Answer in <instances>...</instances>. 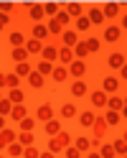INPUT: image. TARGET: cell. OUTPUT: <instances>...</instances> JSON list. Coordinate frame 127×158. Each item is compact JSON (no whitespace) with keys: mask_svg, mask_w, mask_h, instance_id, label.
Here are the masks:
<instances>
[{"mask_svg":"<svg viewBox=\"0 0 127 158\" xmlns=\"http://www.w3.org/2000/svg\"><path fill=\"white\" fill-rule=\"evenodd\" d=\"M3 127H5V117L0 115V130H3Z\"/></svg>","mask_w":127,"mask_h":158,"instance_id":"cell-55","label":"cell"},{"mask_svg":"<svg viewBox=\"0 0 127 158\" xmlns=\"http://www.w3.org/2000/svg\"><path fill=\"white\" fill-rule=\"evenodd\" d=\"M36 117H38L41 123H48V120H54V107L48 105V102L38 105V110H36Z\"/></svg>","mask_w":127,"mask_h":158,"instance_id":"cell-2","label":"cell"},{"mask_svg":"<svg viewBox=\"0 0 127 158\" xmlns=\"http://www.w3.org/2000/svg\"><path fill=\"white\" fill-rule=\"evenodd\" d=\"M46 28H48V33H51V36H61V33H64V28L58 26V21H56V18H51V21L46 23Z\"/></svg>","mask_w":127,"mask_h":158,"instance_id":"cell-31","label":"cell"},{"mask_svg":"<svg viewBox=\"0 0 127 158\" xmlns=\"http://www.w3.org/2000/svg\"><path fill=\"white\" fill-rule=\"evenodd\" d=\"M71 94H74V97H84V94H89V87H86L84 79H76V82L71 84Z\"/></svg>","mask_w":127,"mask_h":158,"instance_id":"cell-11","label":"cell"},{"mask_svg":"<svg viewBox=\"0 0 127 158\" xmlns=\"http://www.w3.org/2000/svg\"><path fill=\"white\" fill-rule=\"evenodd\" d=\"M23 158H41V153H38L33 145H28V148H23Z\"/></svg>","mask_w":127,"mask_h":158,"instance_id":"cell-48","label":"cell"},{"mask_svg":"<svg viewBox=\"0 0 127 158\" xmlns=\"http://www.w3.org/2000/svg\"><path fill=\"white\" fill-rule=\"evenodd\" d=\"M26 51H28V54H41V51H43V41L28 38V41H26Z\"/></svg>","mask_w":127,"mask_h":158,"instance_id":"cell-19","label":"cell"},{"mask_svg":"<svg viewBox=\"0 0 127 158\" xmlns=\"http://www.w3.org/2000/svg\"><path fill=\"white\" fill-rule=\"evenodd\" d=\"M58 61H61V66H71L76 59H74V48H58Z\"/></svg>","mask_w":127,"mask_h":158,"instance_id":"cell-5","label":"cell"},{"mask_svg":"<svg viewBox=\"0 0 127 158\" xmlns=\"http://www.w3.org/2000/svg\"><path fill=\"white\" fill-rule=\"evenodd\" d=\"M120 77H122V79H127V61H125V66L120 69Z\"/></svg>","mask_w":127,"mask_h":158,"instance_id":"cell-53","label":"cell"},{"mask_svg":"<svg viewBox=\"0 0 127 158\" xmlns=\"http://www.w3.org/2000/svg\"><path fill=\"white\" fill-rule=\"evenodd\" d=\"M89 28H92V21H89V18H86V15H81V18H76V33H84V31H89Z\"/></svg>","mask_w":127,"mask_h":158,"instance_id":"cell-34","label":"cell"},{"mask_svg":"<svg viewBox=\"0 0 127 158\" xmlns=\"http://www.w3.org/2000/svg\"><path fill=\"white\" fill-rule=\"evenodd\" d=\"M117 89H120V79H117V77H104V79H102V92L112 94V92H117Z\"/></svg>","mask_w":127,"mask_h":158,"instance_id":"cell-6","label":"cell"},{"mask_svg":"<svg viewBox=\"0 0 127 158\" xmlns=\"http://www.w3.org/2000/svg\"><path fill=\"white\" fill-rule=\"evenodd\" d=\"M28 15H31L36 23H41V18H43V5H41V3H33V5H28Z\"/></svg>","mask_w":127,"mask_h":158,"instance_id":"cell-17","label":"cell"},{"mask_svg":"<svg viewBox=\"0 0 127 158\" xmlns=\"http://www.w3.org/2000/svg\"><path fill=\"white\" fill-rule=\"evenodd\" d=\"M64 158H81V151H79V148H74V145H69L64 151Z\"/></svg>","mask_w":127,"mask_h":158,"instance_id":"cell-47","label":"cell"},{"mask_svg":"<svg viewBox=\"0 0 127 158\" xmlns=\"http://www.w3.org/2000/svg\"><path fill=\"white\" fill-rule=\"evenodd\" d=\"M0 100H3V92H0Z\"/></svg>","mask_w":127,"mask_h":158,"instance_id":"cell-59","label":"cell"},{"mask_svg":"<svg viewBox=\"0 0 127 158\" xmlns=\"http://www.w3.org/2000/svg\"><path fill=\"white\" fill-rule=\"evenodd\" d=\"M28 56H31V54L26 51V46H18V48H13V51H10V59H13L15 64H23V61H28Z\"/></svg>","mask_w":127,"mask_h":158,"instance_id":"cell-12","label":"cell"},{"mask_svg":"<svg viewBox=\"0 0 127 158\" xmlns=\"http://www.w3.org/2000/svg\"><path fill=\"white\" fill-rule=\"evenodd\" d=\"M92 21V26H102L104 23V15H102V8H92L89 10V15H86Z\"/></svg>","mask_w":127,"mask_h":158,"instance_id":"cell-20","label":"cell"},{"mask_svg":"<svg viewBox=\"0 0 127 158\" xmlns=\"http://www.w3.org/2000/svg\"><path fill=\"white\" fill-rule=\"evenodd\" d=\"M41 158H56V153H51V151H46V153H41Z\"/></svg>","mask_w":127,"mask_h":158,"instance_id":"cell-54","label":"cell"},{"mask_svg":"<svg viewBox=\"0 0 127 158\" xmlns=\"http://www.w3.org/2000/svg\"><path fill=\"white\" fill-rule=\"evenodd\" d=\"M56 21H58V26H61V28H64V26H69V21H71V15H69V13H66V10H64V8H61V10H58V13H56Z\"/></svg>","mask_w":127,"mask_h":158,"instance_id":"cell-44","label":"cell"},{"mask_svg":"<svg viewBox=\"0 0 127 158\" xmlns=\"http://www.w3.org/2000/svg\"><path fill=\"white\" fill-rule=\"evenodd\" d=\"M64 10L69 13V15H79V18H81V5H79V3H69V5H64Z\"/></svg>","mask_w":127,"mask_h":158,"instance_id":"cell-45","label":"cell"},{"mask_svg":"<svg viewBox=\"0 0 127 158\" xmlns=\"http://www.w3.org/2000/svg\"><path fill=\"white\" fill-rule=\"evenodd\" d=\"M5 82H8V77H5L3 72H0V89H3V87H5Z\"/></svg>","mask_w":127,"mask_h":158,"instance_id":"cell-52","label":"cell"},{"mask_svg":"<svg viewBox=\"0 0 127 158\" xmlns=\"http://www.w3.org/2000/svg\"><path fill=\"white\" fill-rule=\"evenodd\" d=\"M33 140H36V138H33V133H21V135H18V143H21L23 148L33 145Z\"/></svg>","mask_w":127,"mask_h":158,"instance_id":"cell-42","label":"cell"},{"mask_svg":"<svg viewBox=\"0 0 127 158\" xmlns=\"http://www.w3.org/2000/svg\"><path fill=\"white\" fill-rule=\"evenodd\" d=\"M0 158H5V156H0Z\"/></svg>","mask_w":127,"mask_h":158,"instance_id":"cell-60","label":"cell"},{"mask_svg":"<svg viewBox=\"0 0 127 158\" xmlns=\"http://www.w3.org/2000/svg\"><path fill=\"white\" fill-rule=\"evenodd\" d=\"M23 117H28V112H26V105H13V112H10V120H18V123H21Z\"/></svg>","mask_w":127,"mask_h":158,"instance_id":"cell-24","label":"cell"},{"mask_svg":"<svg viewBox=\"0 0 127 158\" xmlns=\"http://www.w3.org/2000/svg\"><path fill=\"white\" fill-rule=\"evenodd\" d=\"M31 72H33V66L28 64V61H23V64H15V74H18V77H28Z\"/></svg>","mask_w":127,"mask_h":158,"instance_id":"cell-35","label":"cell"},{"mask_svg":"<svg viewBox=\"0 0 127 158\" xmlns=\"http://www.w3.org/2000/svg\"><path fill=\"white\" fill-rule=\"evenodd\" d=\"M125 100L122 97H107V110H114V112H122Z\"/></svg>","mask_w":127,"mask_h":158,"instance_id":"cell-18","label":"cell"},{"mask_svg":"<svg viewBox=\"0 0 127 158\" xmlns=\"http://www.w3.org/2000/svg\"><path fill=\"white\" fill-rule=\"evenodd\" d=\"M46 36H48L46 23H33V28H31V38H36V41H43Z\"/></svg>","mask_w":127,"mask_h":158,"instance_id":"cell-9","label":"cell"},{"mask_svg":"<svg viewBox=\"0 0 127 158\" xmlns=\"http://www.w3.org/2000/svg\"><path fill=\"white\" fill-rule=\"evenodd\" d=\"M120 115H122V117H127V107H122V112H120Z\"/></svg>","mask_w":127,"mask_h":158,"instance_id":"cell-56","label":"cell"},{"mask_svg":"<svg viewBox=\"0 0 127 158\" xmlns=\"http://www.w3.org/2000/svg\"><path fill=\"white\" fill-rule=\"evenodd\" d=\"M56 82H66L69 79V66H54V74H51Z\"/></svg>","mask_w":127,"mask_h":158,"instance_id":"cell-21","label":"cell"},{"mask_svg":"<svg viewBox=\"0 0 127 158\" xmlns=\"http://www.w3.org/2000/svg\"><path fill=\"white\" fill-rule=\"evenodd\" d=\"M23 97H26V94H23L21 89H10V92H8V100H10L13 105H23Z\"/></svg>","mask_w":127,"mask_h":158,"instance_id":"cell-38","label":"cell"},{"mask_svg":"<svg viewBox=\"0 0 127 158\" xmlns=\"http://www.w3.org/2000/svg\"><path fill=\"white\" fill-rule=\"evenodd\" d=\"M89 100H92V105H94V107H104V105H107V92L94 89V92L89 94Z\"/></svg>","mask_w":127,"mask_h":158,"instance_id":"cell-14","label":"cell"},{"mask_svg":"<svg viewBox=\"0 0 127 158\" xmlns=\"http://www.w3.org/2000/svg\"><path fill=\"white\" fill-rule=\"evenodd\" d=\"M74 115H76V105H71V102L61 105V117H74Z\"/></svg>","mask_w":127,"mask_h":158,"instance_id":"cell-43","label":"cell"},{"mask_svg":"<svg viewBox=\"0 0 127 158\" xmlns=\"http://www.w3.org/2000/svg\"><path fill=\"white\" fill-rule=\"evenodd\" d=\"M120 28H122V31H127V13L122 15V23H120Z\"/></svg>","mask_w":127,"mask_h":158,"instance_id":"cell-51","label":"cell"},{"mask_svg":"<svg viewBox=\"0 0 127 158\" xmlns=\"http://www.w3.org/2000/svg\"><path fill=\"white\" fill-rule=\"evenodd\" d=\"M36 72L41 74V77H51V74H54V64H48V61H43V59H41L38 66H36Z\"/></svg>","mask_w":127,"mask_h":158,"instance_id":"cell-23","label":"cell"},{"mask_svg":"<svg viewBox=\"0 0 127 158\" xmlns=\"http://www.w3.org/2000/svg\"><path fill=\"white\" fill-rule=\"evenodd\" d=\"M120 36H122V28H120V26H107V28H104V41H107V44L120 41Z\"/></svg>","mask_w":127,"mask_h":158,"instance_id":"cell-4","label":"cell"},{"mask_svg":"<svg viewBox=\"0 0 127 158\" xmlns=\"http://www.w3.org/2000/svg\"><path fill=\"white\" fill-rule=\"evenodd\" d=\"M61 36H64V46H66V48H71V46H76V44H79V33H76V31H71V28H66Z\"/></svg>","mask_w":127,"mask_h":158,"instance_id":"cell-10","label":"cell"},{"mask_svg":"<svg viewBox=\"0 0 127 158\" xmlns=\"http://www.w3.org/2000/svg\"><path fill=\"white\" fill-rule=\"evenodd\" d=\"M86 158H102V156H99V151H89V153H86Z\"/></svg>","mask_w":127,"mask_h":158,"instance_id":"cell-50","label":"cell"},{"mask_svg":"<svg viewBox=\"0 0 127 158\" xmlns=\"http://www.w3.org/2000/svg\"><path fill=\"white\" fill-rule=\"evenodd\" d=\"M122 140H125V143H127V130H125V135H122Z\"/></svg>","mask_w":127,"mask_h":158,"instance_id":"cell-57","label":"cell"},{"mask_svg":"<svg viewBox=\"0 0 127 158\" xmlns=\"http://www.w3.org/2000/svg\"><path fill=\"white\" fill-rule=\"evenodd\" d=\"M10 112H13V102L8 100V97H3V100H0V115H3V117H10Z\"/></svg>","mask_w":127,"mask_h":158,"instance_id":"cell-30","label":"cell"},{"mask_svg":"<svg viewBox=\"0 0 127 158\" xmlns=\"http://www.w3.org/2000/svg\"><path fill=\"white\" fill-rule=\"evenodd\" d=\"M84 74H86V64L76 59V61L69 66V77H84Z\"/></svg>","mask_w":127,"mask_h":158,"instance_id":"cell-15","label":"cell"},{"mask_svg":"<svg viewBox=\"0 0 127 158\" xmlns=\"http://www.w3.org/2000/svg\"><path fill=\"white\" fill-rule=\"evenodd\" d=\"M33 125H36V117H23L21 120V133H33Z\"/></svg>","mask_w":127,"mask_h":158,"instance_id":"cell-36","label":"cell"},{"mask_svg":"<svg viewBox=\"0 0 127 158\" xmlns=\"http://www.w3.org/2000/svg\"><path fill=\"white\" fill-rule=\"evenodd\" d=\"M26 41H28V38H26L21 31H13V33H10V44H13V48H18V46H26Z\"/></svg>","mask_w":127,"mask_h":158,"instance_id":"cell-29","label":"cell"},{"mask_svg":"<svg viewBox=\"0 0 127 158\" xmlns=\"http://www.w3.org/2000/svg\"><path fill=\"white\" fill-rule=\"evenodd\" d=\"M41 59H43V61H48V64H54L56 59H58V48H56V46H43Z\"/></svg>","mask_w":127,"mask_h":158,"instance_id":"cell-13","label":"cell"},{"mask_svg":"<svg viewBox=\"0 0 127 158\" xmlns=\"http://www.w3.org/2000/svg\"><path fill=\"white\" fill-rule=\"evenodd\" d=\"M107 127H109V125H107V120H104V117H97V120H94V127H92V130H94V138L104 140V133H107Z\"/></svg>","mask_w":127,"mask_h":158,"instance_id":"cell-8","label":"cell"},{"mask_svg":"<svg viewBox=\"0 0 127 158\" xmlns=\"http://www.w3.org/2000/svg\"><path fill=\"white\" fill-rule=\"evenodd\" d=\"M99 156H102V158H114L117 153H114V148H112L109 143H102V145H99Z\"/></svg>","mask_w":127,"mask_h":158,"instance_id":"cell-40","label":"cell"},{"mask_svg":"<svg viewBox=\"0 0 127 158\" xmlns=\"http://www.w3.org/2000/svg\"><path fill=\"white\" fill-rule=\"evenodd\" d=\"M15 140H18V135L10 130V127H3V130H0V151L8 148L10 143H15Z\"/></svg>","mask_w":127,"mask_h":158,"instance_id":"cell-3","label":"cell"},{"mask_svg":"<svg viewBox=\"0 0 127 158\" xmlns=\"http://www.w3.org/2000/svg\"><path fill=\"white\" fill-rule=\"evenodd\" d=\"M104 120H107V125L112 127V125H117V123L122 120V115H120V112H114V110H107V112H104Z\"/></svg>","mask_w":127,"mask_h":158,"instance_id":"cell-32","label":"cell"},{"mask_svg":"<svg viewBox=\"0 0 127 158\" xmlns=\"http://www.w3.org/2000/svg\"><path fill=\"white\" fill-rule=\"evenodd\" d=\"M10 23V15H5V13H0V31H3V28Z\"/></svg>","mask_w":127,"mask_h":158,"instance_id":"cell-49","label":"cell"},{"mask_svg":"<svg viewBox=\"0 0 127 158\" xmlns=\"http://www.w3.org/2000/svg\"><path fill=\"white\" fill-rule=\"evenodd\" d=\"M117 13H120V5H117V3H107V5L102 8V15H104V18H114Z\"/></svg>","mask_w":127,"mask_h":158,"instance_id":"cell-28","label":"cell"},{"mask_svg":"<svg viewBox=\"0 0 127 158\" xmlns=\"http://www.w3.org/2000/svg\"><path fill=\"white\" fill-rule=\"evenodd\" d=\"M125 107H127V97H125Z\"/></svg>","mask_w":127,"mask_h":158,"instance_id":"cell-58","label":"cell"},{"mask_svg":"<svg viewBox=\"0 0 127 158\" xmlns=\"http://www.w3.org/2000/svg\"><path fill=\"white\" fill-rule=\"evenodd\" d=\"M112 148H114V153H117V156H122V158L127 156V143L122 140V138H117V140L112 143Z\"/></svg>","mask_w":127,"mask_h":158,"instance_id":"cell-33","label":"cell"},{"mask_svg":"<svg viewBox=\"0 0 127 158\" xmlns=\"http://www.w3.org/2000/svg\"><path fill=\"white\" fill-rule=\"evenodd\" d=\"M5 77H8V82H5L8 89H18V84H21V77H18L15 72H13V74H5Z\"/></svg>","mask_w":127,"mask_h":158,"instance_id":"cell-41","label":"cell"},{"mask_svg":"<svg viewBox=\"0 0 127 158\" xmlns=\"http://www.w3.org/2000/svg\"><path fill=\"white\" fill-rule=\"evenodd\" d=\"M5 151H8V156H13V158H18V156H23V145H21V143L15 140V143H10V145H8Z\"/></svg>","mask_w":127,"mask_h":158,"instance_id":"cell-37","label":"cell"},{"mask_svg":"<svg viewBox=\"0 0 127 158\" xmlns=\"http://www.w3.org/2000/svg\"><path fill=\"white\" fill-rule=\"evenodd\" d=\"M28 84H31L33 89H41V87H43V77H41V74H38L36 69H33V72L28 74Z\"/></svg>","mask_w":127,"mask_h":158,"instance_id":"cell-22","label":"cell"},{"mask_svg":"<svg viewBox=\"0 0 127 158\" xmlns=\"http://www.w3.org/2000/svg\"><path fill=\"white\" fill-rule=\"evenodd\" d=\"M94 120H97V115H94L92 110H84V112L79 115V123H81V127H94Z\"/></svg>","mask_w":127,"mask_h":158,"instance_id":"cell-16","label":"cell"},{"mask_svg":"<svg viewBox=\"0 0 127 158\" xmlns=\"http://www.w3.org/2000/svg\"><path fill=\"white\" fill-rule=\"evenodd\" d=\"M125 158H127V156H125Z\"/></svg>","mask_w":127,"mask_h":158,"instance_id":"cell-61","label":"cell"},{"mask_svg":"<svg viewBox=\"0 0 127 158\" xmlns=\"http://www.w3.org/2000/svg\"><path fill=\"white\" fill-rule=\"evenodd\" d=\"M99 46H102V44H99V38H94V36H92V38H86V48H89V54H97V51H99Z\"/></svg>","mask_w":127,"mask_h":158,"instance_id":"cell-46","label":"cell"},{"mask_svg":"<svg viewBox=\"0 0 127 158\" xmlns=\"http://www.w3.org/2000/svg\"><path fill=\"white\" fill-rule=\"evenodd\" d=\"M89 54V48H86V41H79L74 46V59H79V61H84V56Z\"/></svg>","mask_w":127,"mask_h":158,"instance_id":"cell-26","label":"cell"},{"mask_svg":"<svg viewBox=\"0 0 127 158\" xmlns=\"http://www.w3.org/2000/svg\"><path fill=\"white\" fill-rule=\"evenodd\" d=\"M58 10H61V5H58V3H43V15H54L56 18Z\"/></svg>","mask_w":127,"mask_h":158,"instance_id":"cell-39","label":"cell"},{"mask_svg":"<svg viewBox=\"0 0 127 158\" xmlns=\"http://www.w3.org/2000/svg\"><path fill=\"white\" fill-rule=\"evenodd\" d=\"M69 145H71V135L66 133V130H61L58 135H54L51 140H48V151H51V153H61V151H66Z\"/></svg>","mask_w":127,"mask_h":158,"instance_id":"cell-1","label":"cell"},{"mask_svg":"<svg viewBox=\"0 0 127 158\" xmlns=\"http://www.w3.org/2000/svg\"><path fill=\"white\" fill-rule=\"evenodd\" d=\"M43 130L48 135H58V133H61V123H58V120H48V123H43Z\"/></svg>","mask_w":127,"mask_h":158,"instance_id":"cell-25","label":"cell"},{"mask_svg":"<svg viewBox=\"0 0 127 158\" xmlns=\"http://www.w3.org/2000/svg\"><path fill=\"white\" fill-rule=\"evenodd\" d=\"M107 66H109V69H122L125 66V54H120V51L109 54V56H107Z\"/></svg>","mask_w":127,"mask_h":158,"instance_id":"cell-7","label":"cell"},{"mask_svg":"<svg viewBox=\"0 0 127 158\" xmlns=\"http://www.w3.org/2000/svg\"><path fill=\"white\" fill-rule=\"evenodd\" d=\"M74 148H79L81 153L92 151V138H76V140H74Z\"/></svg>","mask_w":127,"mask_h":158,"instance_id":"cell-27","label":"cell"}]
</instances>
